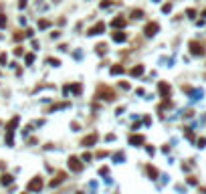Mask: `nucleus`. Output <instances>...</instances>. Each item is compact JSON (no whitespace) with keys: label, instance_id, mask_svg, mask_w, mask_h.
<instances>
[{"label":"nucleus","instance_id":"obj_1","mask_svg":"<svg viewBox=\"0 0 206 194\" xmlns=\"http://www.w3.org/2000/svg\"><path fill=\"white\" fill-rule=\"evenodd\" d=\"M97 97H103V99H107V101H113V99H115V93L111 91V89H107V87H99Z\"/></svg>","mask_w":206,"mask_h":194},{"label":"nucleus","instance_id":"obj_2","mask_svg":"<svg viewBox=\"0 0 206 194\" xmlns=\"http://www.w3.org/2000/svg\"><path fill=\"white\" fill-rule=\"evenodd\" d=\"M190 53H192V55H196V57H200V55H204V49H202V45H200V43L192 41V43H190Z\"/></svg>","mask_w":206,"mask_h":194},{"label":"nucleus","instance_id":"obj_3","mask_svg":"<svg viewBox=\"0 0 206 194\" xmlns=\"http://www.w3.org/2000/svg\"><path fill=\"white\" fill-rule=\"evenodd\" d=\"M158 31H160V24L158 23H149V24H146V28H144V33L148 34V36H154Z\"/></svg>","mask_w":206,"mask_h":194},{"label":"nucleus","instance_id":"obj_4","mask_svg":"<svg viewBox=\"0 0 206 194\" xmlns=\"http://www.w3.org/2000/svg\"><path fill=\"white\" fill-rule=\"evenodd\" d=\"M97 142V134H91V136H87L85 140H83V146H91V144H95Z\"/></svg>","mask_w":206,"mask_h":194},{"label":"nucleus","instance_id":"obj_5","mask_svg":"<svg viewBox=\"0 0 206 194\" xmlns=\"http://www.w3.org/2000/svg\"><path fill=\"white\" fill-rule=\"evenodd\" d=\"M111 39H113L115 43H123V41L127 39V34L125 33H113V36H111Z\"/></svg>","mask_w":206,"mask_h":194},{"label":"nucleus","instance_id":"obj_6","mask_svg":"<svg viewBox=\"0 0 206 194\" xmlns=\"http://www.w3.org/2000/svg\"><path fill=\"white\" fill-rule=\"evenodd\" d=\"M158 89L162 91L164 97H168V95H170V85H168V83H160V87H158Z\"/></svg>","mask_w":206,"mask_h":194},{"label":"nucleus","instance_id":"obj_7","mask_svg":"<svg viewBox=\"0 0 206 194\" xmlns=\"http://www.w3.org/2000/svg\"><path fill=\"white\" fill-rule=\"evenodd\" d=\"M103 28H105V26H103V23H97V24L91 28V33H89V34H101Z\"/></svg>","mask_w":206,"mask_h":194},{"label":"nucleus","instance_id":"obj_8","mask_svg":"<svg viewBox=\"0 0 206 194\" xmlns=\"http://www.w3.org/2000/svg\"><path fill=\"white\" fill-rule=\"evenodd\" d=\"M41 186H43V182H41L38 178L33 180V184H28V188H30V190H41Z\"/></svg>","mask_w":206,"mask_h":194},{"label":"nucleus","instance_id":"obj_9","mask_svg":"<svg viewBox=\"0 0 206 194\" xmlns=\"http://www.w3.org/2000/svg\"><path fill=\"white\" fill-rule=\"evenodd\" d=\"M141 73H144V65H137V67H133V69H131V75H133V77L141 75Z\"/></svg>","mask_w":206,"mask_h":194},{"label":"nucleus","instance_id":"obj_10","mask_svg":"<svg viewBox=\"0 0 206 194\" xmlns=\"http://www.w3.org/2000/svg\"><path fill=\"white\" fill-rule=\"evenodd\" d=\"M129 142L137 146V144H144V137H141V136H131V137H129Z\"/></svg>","mask_w":206,"mask_h":194},{"label":"nucleus","instance_id":"obj_11","mask_svg":"<svg viewBox=\"0 0 206 194\" xmlns=\"http://www.w3.org/2000/svg\"><path fill=\"white\" fill-rule=\"evenodd\" d=\"M125 23H127V20H125V18H123V16H121V18H115L113 23H111V26H123V24H125Z\"/></svg>","mask_w":206,"mask_h":194},{"label":"nucleus","instance_id":"obj_12","mask_svg":"<svg viewBox=\"0 0 206 194\" xmlns=\"http://www.w3.org/2000/svg\"><path fill=\"white\" fill-rule=\"evenodd\" d=\"M119 73H123V67H121V65H115V67H111V75H119Z\"/></svg>","mask_w":206,"mask_h":194},{"label":"nucleus","instance_id":"obj_13","mask_svg":"<svg viewBox=\"0 0 206 194\" xmlns=\"http://www.w3.org/2000/svg\"><path fill=\"white\" fill-rule=\"evenodd\" d=\"M69 162H71V168H73V170H77V168H81L79 164H77V158H71Z\"/></svg>","mask_w":206,"mask_h":194},{"label":"nucleus","instance_id":"obj_14","mask_svg":"<svg viewBox=\"0 0 206 194\" xmlns=\"http://www.w3.org/2000/svg\"><path fill=\"white\" fill-rule=\"evenodd\" d=\"M146 170H148V174H149V176H152V178H156V174H158V172L154 170V168H152V166H148V168H146Z\"/></svg>","mask_w":206,"mask_h":194},{"label":"nucleus","instance_id":"obj_15","mask_svg":"<svg viewBox=\"0 0 206 194\" xmlns=\"http://www.w3.org/2000/svg\"><path fill=\"white\" fill-rule=\"evenodd\" d=\"M131 14H133V18H141V14H144V12H141V10H133Z\"/></svg>","mask_w":206,"mask_h":194},{"label":"nucleus","instance_id":"obj_16","mask_svg":"<svg viewBox=\"0 0 206 194\" xmlns=\"http://www.w3.org/2000/svg\"><path fill=\"white\" fill-rule=\"evenodd\" d=\"M97 53H99V55H103V53H105V45H99V47H97Z\"/></svg>","mask_w":206,"mask_h":194},{"label":"nucleus","instance_id":"obj_17","mask_svg":"<svg viewBox=\"0 0 206 194\" xmlns=\"http://www.w3.org/2000/svg\"><path fill=\"white\" fill-rule=\"evenodd\" d=\"M38 26H41V28H46V26H49V20H41Z\"/></svg>","mask_w":206,"mask_h":194},{"label":"nucleus","instance_id":"obj_18","mask_svg":"<svg viewBox=\"0 0 206 194\" xmlns=\"http://www.w3.org/2000/svg\"><path fill=\"white\" fill-rule=\"evenodd\" d=\"M33 61H34V57H33V55H26V63H28V65H30Z\"/></svg>","mask_w":206,"mask_h":194},{"label":"nucleus","instance_id":"obj_19","mask_svg":"<svg viewBox=\"0 0 206 194\" xmlns=\"http://www.w3.org/2000/svg\"><path fill=\"white\" fill-rule=\"evenodd\" d=\"M204 16H206V10H204Z\"/></svg>","mask_w":206,"mask_h":194}]
</instances>
